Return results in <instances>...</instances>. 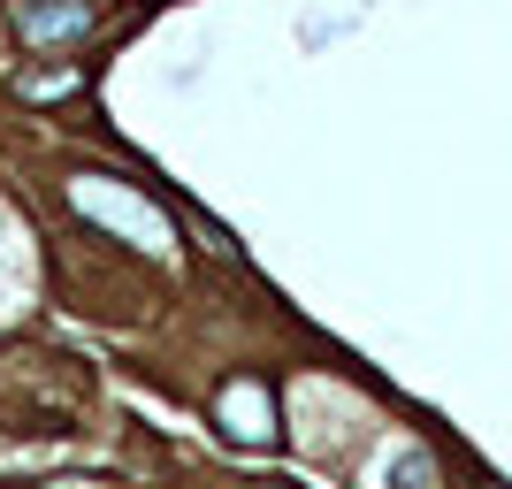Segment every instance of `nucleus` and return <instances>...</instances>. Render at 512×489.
<instances>
[{
    "mask_svg": "<svg viewBox=\"0 0 512 489\" xmlns=\"http://www.w3.org/2000/svg\"><path fill=\"white\" fill-rule=\"evenodd\" d=\"M69 199H77L92 222H107V230H130L146 253H161V245H169V222H161V207H146L138 192H107V176H77V184H69Z\"/></svg>",
    "mask_w": 512,
    "mask_h": 489,
    "instance_id": "f257e3e1",
    "label": "nucleus"
},
{
    "mask_svg": "<svg viewBox=\"0 0 512 489\" xmlns=\"http://www.w3.org/2000/svg\"><path fill=\"white\" fill-rule=\"evenodd\" d=\"M214 421L230 428L237 444H276V398H268V383H222V398H214Z\"/></svg>",
    "mask_w": 512,
    "mask_h": 489,
    "instance_id": "f03ea898",
    "label": "nucleus"
},
{
    "mask_svg": "<svg viewBox=\"0 0 512 489\" xmlns=\"http://www.w3.org/2000/svg\"><path fill=\"white\" fill-rule=\"evenodd\" d=\"M16 31L31 46H46V39H85V31H92V0H23V8H16Z\"/></svg>",
    "mask_w": 512,
    "mask_h": 489,
    "instance_id": "7ed1b4c3",
    "label": "nucleus"
},
{
    "mask_svg": "<svg viewBox=\"0 0 512 489\" xmlns=\"http://www.w3.org/2000/svg\"><path fill=\"white\" fill-rule=\"evenodd\" d=\"M77 85H85V69H46V77H16L23 100H69Z\"/></svg>",
    "mask_w": 512,
    "mask_h": 489,
    "instance_id": "20e7f679",
    "label": "nucleus"
}]
</instances>
